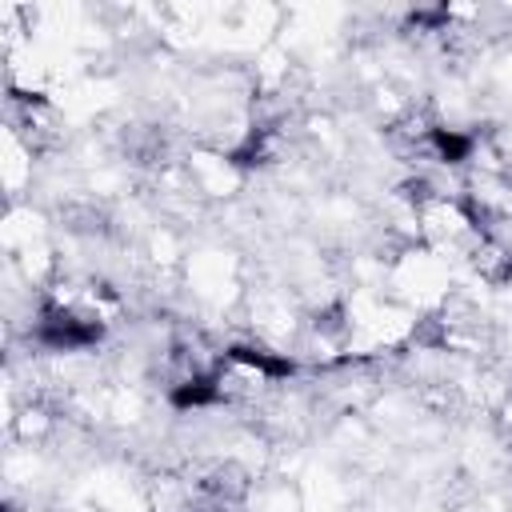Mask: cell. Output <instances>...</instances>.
<instances>
[{
	"label": "cell",
	"mask_w": 512,
	"mask_h": 512,
	"mask_svg": "<svg viewBox=\"0 0 512 512\" xmlns=\"http://www.w3.org/2000/svg\"><path fill=\"white\" fill-rule=\"evenodd\" d=\"M428 148H432V156H436L440 164L460 168V164L472 160L476 136H472V132H460V128H448V124H432V128H428Z\"/></svg>",
	"instance_id": "277c9868"
},
{
	"label": "cell",
	"mask_w": 512,
	"mask_h": 512,
	"mask_svg": "<svg viewBox=\"0 0 512 512\" xmlns=\"http://www.w3.org/2000/svg\"><path fill=\"white\" fill-rule=\"evenodd\" d=\"M232 364L256 372L260 380H292L300 372V364L288 356V352H272V348H260V344H228L224 352Z\"/></svg>",
	"instance_id": "7a4b0ae2"
},
{
	"label": "cell",
	"mask_w": 512,
	"mask_h": 512,
	"mask_svg": "<svg viewBox=\"0 0 512 512\" xmlns=\"http://www.w3.org/2000/svg\"><path fill=\"white\" fill-rule=\"evenodd\" d=\"M32 340L48 352H88L104 340V320L76 312L68 304H44L32 324Z\"/></svg>",
	"instance_id": "6da1fadb"
},
{
	"label": "cell",
	"mask_w": 512,
	"mask_h": 512,
	"mask_svg": "<svg viewBox=\"0 0 512 512\" xmlns=\"http://www.w3.org/2000/svg\"><path fill=\"white\" fill-rule=\"evenodd\" d=\"M220 400H224L220 372H192V376H184V380H176L168 388V404L176 412H204V408H212Z\"/></svg>",
	"instance_id": "3957f363"
}]
</instances>
